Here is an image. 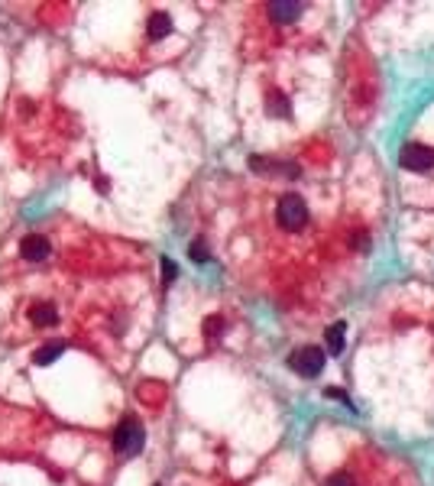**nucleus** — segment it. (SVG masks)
Returning a JSON list of instances; mask_svg holds the SVG:
<instances>
[{
  "mask_svg": "<svg viewBox=\"0 0 434 486\" xmlns=\"http://www.w3.org/2000/svg\"><path fill=\"white\" fill-rule=\"evenodd\" d=\"M143 445H146V431H143V425L136 419H124L114 428V451H120L124 457L140 454Z\"/></svg>",
  "mask_w": 434,
  "mask_h": 486,
  "instance_id": "f257e3e1",
  "label": "nucleus"
},
{
  "mask_svg": "<svg viewBox=\"0 0 434 486\" xmlns=\"http://www.w3.org/2000/svg\"><path fill=\"white\" fill-rule=\"evenodd\" d=\"M276 221L282 230H292V234L308 224V204L301 202V195H285L276 208Z\"/></svg>",
  "mask_w": 434,
  "mask_h": 486,
  "instance_id": "f03ea898",
  "label": "nucleus"
},
{
  "mask_svg": "<svg viewBox=\"0 0 434 486\" xmlns=\"http://www.w3.org/2000/svg\"><path fill=\"white\" fill-rule=\"evenodd\" d=\"M324 350L321 347H298V350L289 357V367L298 373V376H317L324 369Z\"/></svg>",
  "mask_w": 434,
  "mask_h": 486,
  "instance_id": "7ed1b4c3",
  "label": "nucleus"
},
{
  "mask_svg": "<svg viewBox=\"0 0 434 486\" xmlns=\"http://www.w3.org/2000/svg\"><path fill=\"white\" fill-rule=\"evenodd\" d=\"M399 162L402 169H409V172H428L434 166V150L425 146V143H405L399 152Z\"/></svg>",
  "mask_w": 434,
  "mask_h": 486,
  "instance_id": "20e7f679",
  "label": "nucleus"
},
{
  "mask_svg": "<svg viewBox=\"0 0 434 486\" xmlns=\"http://www.w3.org/2000/svg\"><path fill=\"white\" fill-rule=\"evenodd\" d=\"M20 253H23V260L39 263L49 256V240L42 234H29V237H23V243H20Z\"/></svg>",
  "mask_w": 434,
  "mask_h": 486,
  "instance_id": "39448f33",
  "label": "nucleus"
},
{
  "mask_svg": "<svg viewBox=\"0 0 434 486\" xmlns=\"http://www.w3.org/2000/svg\"><path fill=\"white\" fill-rule=\"evenodd\" d=\"M269 17L276 20V23H292V20L301 17V4H295V0H276V4H269Z\"/></svg>",
  "mask_w": 434,
  "mask_h": 486,
  "instance_id": "423d86ee",
  "label": "nucleus"
},
{
  "mask_svg": "<svg viewBox=\"0 0 434 486\" xmlns=\"http://www.w3.org/2000/svg\"><path fill=\"white\" fill-rule=\"evenodd\" d=\"M65 350H68L65 341H49V344H42L39 350L33 353V363H36V367H49V363H55Z\"/></svg>",
  "mask_w": 434,
  "mask_h": 486,
  "instance_id": "0eeeda50",
  "label": "nucleus"
},
{
  "mask_svg": "<svg viewBox=\"0 0 434 486\" xmlns=\"http://www.w3.org/2000/svg\"><path fill=\"white\" fill-rule=\"evenodd\" d=\"M169 33H172V17L162 13V10H156L150 17V23H146V36H150L152 42H159V39H166Z\"/></svg>",
  "mask_w": 434,
  "mask_h": 486,
  "instance_id": "6e6552de",
  "label": "nucleus"
},
{
  "mask_svg": "<svg viewBox=\"0 0 434 486\" xmlns=\"http://www.w3.org/2000/svg\"><path fill=\"white\" fill-rule=\"evenodd\" d=\"M250 166H253V172H282L289 178H298V166H292V162H269L263 156H253Z\"/></svg>",
  "mask_w": 434,
  "mask_h": 486,
  "instance_id": "1a4fd4ad",
  "label": "nucleus"
},
{
  "mask_svg": "<svg viewBox=\"0 0 434 486\" xmlns=\"http://www.w3.org/2000/svg\"><path fill=\"white\" fill-rule=\"evenodd\" d=\"M29 321L39 327H49L59 321V311H55V305H49V302H36L33 308H29Z\"/></svg>",
  "mask_w": 434,
  "mask_h": 486,
  "instance_id": "9d476101",
  "label": "nucleus"
},
{
  "mask_svg": "<svg viewBox=\"0 0 434 486\" xmlns=\"http://www.w3.org/2000/svg\"><path fill=\"white\" fill-rule=\"evenodd\" d=\"M343 331H347L343 321H334V324L324 331V344H327V353H331V357H341L343 353Z\"/></svg>",
  "mask_w": 434,
  "mask_h": 486,
  "instance_id": "9b49d317",
  "label": "nucleus"
},
{
  "mask_svg": "<svg viewBox=\"0 0 434 486\" xmlns=\"http://www.w3.org/2000/svg\"><path fill=\"white\" fill-rule=\"evenodd\" d=\"M266 110L272 114V117H289V101H285V94H279V91H269L266 94Z\"/></svg>",
  "mask_w": 434,
  "mask_h": 486,
  "instance_id": "f8f14e48",
  "label": "nucleus"
},
{
  "mask_svg": "<svg viewBox=\"0 0 434 486\" xmlns=\"http://www.w3.org/2000/svg\"><path fill=\"white\" fill-rule=\"evenodd\" d=\"M188 256H192L195 263H208L211 253H208V247H204V240H195L192 247H188Z\"/></svg>",
  "mask_w": 434,
  "mask_h": 486,
  "instance_id": "ddd939ff",
  "label": "nucleus"
},
{
  "mask_svg": "<svg viewBox=\"0 0 434 486\" xmlns=\"http://www.w3.org/2000/svg\"><path fill=\"white\" fill-rule=\"evenodd\" d=\"M176 276H178V266L172 260H162V282H176Z\"/></svg>",
  "mask_w": 434,
  "mask_h": 486,
  "instance_id": "4468645a",
  "label": "nucleus"
},
{
  "mask_svg": "<svg viewBox=\"0 0 434 486\" xmlns=\"http://www.w3.org/2000/svg\"><path fill=\"white\" fill-rule=\"evenodd\" d=\"M204 334H208V337L221 334V318H208V324H204Z\"/></svg>",
  "mask_w": 434,
  "mask_h": 486,
  "instance_id": "2eb2a0df",
  "label": "nucleus"
},
{
  "mask_svg": "<svg viewBox=\"0 0 434 486\" xmlns=\"http://www.w3.org/2000/svg\"><path fill=\"white\" fill-rule=\"evenodd\" d=\"M327 486H353V483H350V477H343V473H337V477L327 480Z\"/></svg>",
  "mask_w": 434,
  "mask_h": 486,
  "instance_id": "dca6fc26",
  "label": "nucleus"
},
{
  "mask_svg": "<svg viewBox=\"0 0 434 486\" xmlns=\"http://www.w3.org/2000/svg\"><path fill=\"white\" fill-rule=\"evenodd\" d=\"M327 395H334V399H341V402H347V395H343V389H327Z\"/></svg>",
  "mask_w": 434,
  "mask_h": 486,
  "instance_id": "f3484780",
  "label": "nucleus"
}]
</instances>
